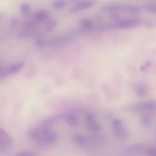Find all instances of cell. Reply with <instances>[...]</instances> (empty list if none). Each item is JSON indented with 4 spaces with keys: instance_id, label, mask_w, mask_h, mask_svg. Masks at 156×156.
<instances>
[{
    "instance_id": "4",
    "label": "cell",
    "mask_w": 156,
    "mask_h": 156,
    "mask_svg": "<svg viewBox=\"0 0 156 156\" xmlns=\"http://www.w3.org/2000/svg\"><path fill=\"white\" fill-rule=\"evenodd\" d=\"M128 4H107L102 7L101 10L104 12L107 13H119V12H125L127 11Z\"/></svg>"
},
{
    "instance_id": "8",
    "label": "cell",
    "mask_w": 156,
    "mask_h": 156,
    "mask_svg": "<svg viewBox=\"0 0 156 156\" xmlns=\"http://www.w3.org/2000/svg\"><path fill=\"white\" fill-rule=\"evenodd\" d=\"M147 148V146L144 143H136L134 144H132L130 146H128L126 148V151L128 152H139L143 151L146 150Z\"/></svg>"
},
{
    "instance_id": "23",
    "label": "cell",
    "mask_w": 156,
    "mask_h": 156,
    "mask_svg": "<svg viewBox=\"0 0 156 156\" xmlns=\"http://www.w3.org/2000/svg\"><path fill=\"white\" fill-rule=\"evenodd\" d=\"M9 75L7 71V68H6L4 66L0 65V79H4Z\"/></svg>"
},
{
    "instance_id": "18",
    "label": "cell",
    "mask_w": 156,
    "mask_h": 156,
    "mask_svg": "<svg viewBox=\"0 0 156 156\" xmlns=\"http://www.w3.org/2000/svg\"><path fill=\"white\" fill-rule=\"evenodd\" d=\"M20 11L24 16H27L30 12V5L27 2H24L20 5Z\"/></svg>"
},
{
    "instance_id": "20",
    "label": "cell",
    "mask_w": 156,
    "mask_h": 156,
    "mask_svg": "<svg viewBox=\"0 0 156 156\" xmlns=\"http://www.w3.org/2000/svg\"><path fill=\"white\" fill-rule=\"evenodd\" d=\"M66 3L64 0H55L52 4V7L56 10L62 9L66 6Z\"/></svg>"
},
{
    "instance_id": "22",
    "label": "cell",
    "mask_w": 156,
    "mask_h": 156,
    "mask_svg": "<svg viewBox=\"0 0 156 156\" xmlns=\"http://www.w3.org/2000/svg\"><path fill=\"white\" fill-rule=\"evenodd\" d=\"M112 124L113 128H118V127L123 126L124 122H123L122 120L118 119V118H115L112 121Z\"/></svg>"
},
{
    "instance_id": "6",
    "label": "cell",
    "mask_w": 156,
    "mask_h": 156,
    "mask_svg": "<svg viewBox=\"0 0 156 156\" xmlns=\"http://www.w3.org/2000/svg\"><path fill=\"white\" fill-rule=\"evenodd\" d=\"M94 24L92 20L85 18L80 21L79 28L82 32H88L94 29Z\"/></svg>"
},
{
    "instance_id": "17",
    "label": "cell",
    "mask_w": 156,
    "mask_h": 156,
    "mask_svg": "<svg viewBox=\"0 0 156 156\" xmlns=\"http://www.w3.org/2000/svg\"><path fill=\"white\" fill-rule=\"evenodd\" d=\"M152 122L151 117L148 115H144L141 118V124L144 127H149Z\"/></svg>"
},
{
    "instance_id": "28",
    "label": "cell",
    "mask_w": 156,
    "mask_h": 156,
    "mask_svg": "<svg viewBox=\"0 0 156 156\" xmlns=\"http://www.w3.org/2000/svg\"><path fill=\"white\" fill-rule=\"evenodd\" d=\"M5 147H6V146L0 141V150H3V149H4Z\"/></svg>"
},
{
    "instance_id": "27",
    "label": "cell",
    "mask_w": 156,
    "mask_h": 156,
    "mask_svg": "<svg viewBox=\"0 0 156 156\" xmlns=\"http://www.w3.org/2000/svg\"><path fill=\"white\" fill-rule=\"evenodd\" d=\"M35 44H36V46H38V47H40V48L43 47V46H44V44H44V41L43 40H42L41 38H38V39L36 41Z\"/></svg>"
},
{
    "instance_id": "15",
    "label": "cell",
    "mask_w": 156,
    "mask_h": 156,
    "mask_svg": "<svg viewBox=\"0 0 156 156\" xmlns=\"http://www.w3.org/2000/svg\"><path fill=\"white\" fill-rule=\"evenodd\" d=\"M65 121L66 124L71 127H75L79 123L78 118L74 115H68L65 117Z\"/></svg>"
},
{
    "instance_id": "21",
    "label": "cell",
    "mask_w": 156,
    "mask_h": 156,
    "mask_svg": "<svg viewBox=\"0 0 156 156\" xmlns=\"http://www.w3.org/2000/svg\"><path fill=\"white\" fill-rule=\"evenodd\" d=\"M56 25H57V23L55 21L52 20H48L44 24V29L48 32L51 31L55 27Z\"/></svg>"
},
{
    "instance_id": "2",
    "label": "cell",
    "mask_w": 156,
    "mask_h": 156,
    "mask_svg": "<svg viewBox=\"0 0 156 156\" xmlns=\"http://www.w3.org/2000/svg\"><path fill=\"white\" fill-rule=\"evenodd\" d=\"M141 23V20L137 18H127L119 20L113 24L114 29H126L135 27L139 26Z\"/></svg>"
},
{
    "instance_id": "14",
    "label": "cell",
    "mask_w": 156,
    "mask_h": 156,
    "mask_svg": "<svg viewBox=\"0 0 156 156\" xmlns=\"http://www.w3.org/2000/svg\"><path fill=\"white\" fill-rule=\"evenodd\" d=\"M87 123V127L88 129L93 132H98L100 131L101 127V125L95 120H93L90 122H86Z\"/></svg>"
},
{
    "instance_id": "5",
    "label": "cell",
    "mask_w": 156,
    "mask_h": 156,
    "mask_svg": "<svg viewBox=\"0 0 156 156\" xmlns=\"http://www.w3.org/2000/svg\"><path fill=\"white\" fill-rule=\"evenodd\" d=\"M96 4L94 0H84L76 3L70 10L73 13H77L82 10L90 9L93 7Z\"/></svg>"
},
{
    "instance_id": "11",
    "label": "cell",
    "mask_w": 156,
    "mask_h": 156,
    "mask_svg": "<svg viewBox=\"0 0 156 156\" xmlns=\"http://www.w3.org/2000/svg\"><path fill=\"white\" fill-rule=\"evenodd\" d=\"M0 141L5 146H10L12 142L10 136L7 132L0 127Z\"/></svg>"
},
{
    "instance_id": "24",
    "label": "cell",
    "mask_w": 156,
    "mask_h": 156,
    "mask_svg": "<svg viewBox=\"0 0 156 156\" xmlns=\"http://www.w3.org/2000/svg\"><path fill=\"white\" fill-rule=\"evenodd\" d=\"M93 120H95V116L92 113H87L85 116V121L86 122L92 121Z\"/></svg>"
},
{
    "instance_id": "16",
    "label": "cell",
    "mask_w": 156,
    "mask_h": 156,
    "mask_svg": "<svg viewBox=\"0 0 156 156\" xmlns=\"http://www.w3.org/2000/svg\"><path fill=\"white\" fill-rule=\"evenodd\" d=\"M143 9L151 13L156 15V4L155 3H146L143 5Z\"/></svg>"
},
{
    "instance_id": "9",
    "label": "cell",
    "mask_w": 156,
    "mask_h": 156,
    "mask_svg": "<svg viewBox=\"0 0 156 156\" xmlns=\"http://www.w3.org/2000/svg\"><path fill=\"white\" fill-rule=\"evenodd\" d=\"M62 116H63V115H57V116H51V117L46 119V120H44L42 122L40 127H41L45 129H51V127L53 125V124L57 120L62 118Z\"/></svg>"
},
{
    "instance_id": "26",
    "label": "cell",
    "mask_w": 156,
    "mask_h": 156,
    "mask_svg": "<svg viewBox=\"0 0 156 156\" xmlns=\"http://www.w3.org/2000/svg\"><path fill=\"white\" fill-rule=\"evenodd\" d=\"M18 156H34L35 154L32 153L31 152H29V151H25V152H19L18 154H16Z\"/></svg>"
},
{
    "instance_id": "3",
    "label": "cell",
    "mask_w": 156,
    "mask_h": 156,
    "mask_svg": "<svg viewBox=\"0 0 156 156\" xmlns=\"http://www.w3.org/2000/svg\"><path fill=\"white\" fill-rule=\"evenodd\" d=\"M57 139V134L52 130H45L40 137L37 140L36 143L40 146H48L54 143Z\"/></svg>"
},
{
    "instance_id": "19",
    "label": "cell",
    "mask_w": 156,
    "mask_h": 156,
    "mask_svg": "<svg viewBox=\"0 0 156 156\" xmlns=\"http://www.w3.org/2000/svg\"><path fill=\"white\" fill-rule=\"evenodd\" d=\"M147 90L144 85H139L135 88V93L140 97L145 96L147 94Z\"/></svg>"
},
{
    "instance_id": "1",
    "label": "cell",
    "mask_w": 156,
    "mask_h": 156,
    "mask_svg": "<svg viewBox=\"0 0 156 156\" xmlns=\"http://www.w3.org/2000/svg\"><path fill=\"white\" fill-rule=\"evenodd\" d=\"M124 110L132 112H145L156 110V101H149L141 103L127 105L124 107Z\"/></svg>"
},
{
    "instance_id": "13",
    "label": "cell",
    "mask_w": 156,
    "mask_h": 156,
    "mask_svg": "<svg viewBox=\"0 0 156 156\" xmlns=\"http://www.w3.org/2000/svg\"><path fill=\"white\" fill-rule=\"evenodd\" d=\"M24 65V62H19L9 66L7 68V71H8L9 75L14 74L18 73L23 69Z\"/></svg>"
},
{
    "instance_id": "7",
    "label": "cell",
    "mask_w": 156,
    "mask_h": 156,
    "mask_svg": "<svg viewBox=\"0 0 156 156\" xmlns=\"http://www.w3.org/2000/svg\"><path fill=\"white\" fill-rule=\"evenodd\" d=\"M113 132L114 136L119 139L124 140L129 137V132L127 129L124 127V126L118 128H113Z\"/></svg>"
},
{
    "instance_id": "12",
    "label": "cell",
    "mask_w": 156,
    "mask_h": 156,
    "mask_svg": "<svg viewBox=\"0 0 156 156\" xmlns=\"http://www.w3.org/2000/svg\"><path fill=\"white\" fill-rule=\"evenodd\" d=\"M72 140L75 144L79 146H85L88 142L87 138L85 136L79 133L74 135L72 136Z\"/></svg>"
},
{
    "instance_id": "25",
    "label": "cell",
    "mask_w": 156,
    "mask_h": 156,
    "mask_svg": "<svg viewBox=\"0 0 156 156\" xmlns=\"http://www.w3.org/2000/svg\"><path fill=\"white\" fill-rule=\"evenodd\" d=\"M146 154L150 156H156V148L155 147H148L146 149Z\"/></svg>"
},
{
    "instance_id": "10",
    "label": "cell",
    "mask_w": 156,
    "mask_h": 156,
    "mask_svg": "<svg viewBox=\"0 0 156 156\" xmlns=\"http://www.w3.org/2000/svg\"><path fill=\"white\" fill-rule=\"evenodd\" d=\"M49 17V13L45 10H37L34 16V21L35 22L40 23L45 21Z\"/></svg>"
}]
</instances>
